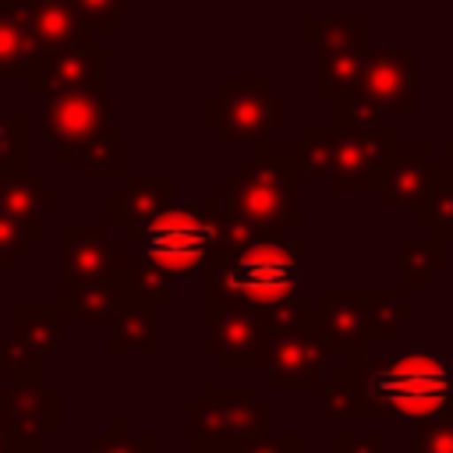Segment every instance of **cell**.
Segmentation results:
<instances>
[{"instance_id":"1","label":"cell","mask_w":453,"mask_h":453,"mask_svg":"<svg viewBox=\"0 0 453 453\" xmlns=\"http://www.w3.org/2000/svg\"><path fill=\"white\" fill-rule=\"evenodd\" d=\"M205 304H230L273 322L276 333L294 329L304 311V244L294 234L216 251L202 273Z\"/></svg>"},{"instance_id":"2","label":"cell","mask_w":453,"mask_h":453,"mask_svg":"<svg viewBox=\"0 0 453 453\" xmlns=\"http://www.w3.org/2000/svg\"><path fill=\"white\" fill-rule=\"evenodd\" d=\"M361 421L435 425L453 421V365L442 354L393 350L350 365Z\"/></svg>"},{"instance_id":"3","label":"cell","mask_w":453,"mask_h":453,"mask_svg":"<svg viewBox=\"0 0 453 453\" xmlns=\"http://www.w3.org/2000/svg\"><path fill=\"white\" fill-rule=\"evenodd\" d=\"M301 180L297 145L273 142L251 149V156L205 195V205L255 237L294 234V226H301Z\"/></svg>"},{"instance_id":"4","label":"cell","mask_w":453,"mask_h":453,"mask_svg":"<svg viewBox=\"0 0 453 453\" xmlns=\"http://www.w3.org/2000/svg\"><path fill=\"white\" fill-rule=\"evenodd\" d=\"M315 333L326 350L361 365L372 340H393L403 326L418 319V308L400 297V290H336L322 287L311 301Z\"/></svg>"},{"instance_id":"5","label":"cell","mask_w":453,"mask_h":453,"mask_svg":"<svg viewBox=\"0 0 453 453\" xmlns=\"http://www.w3.org/2000/svg\"><path fill=\"white\" fill-rule=\"evenodd\" d=\"M414 71L418 53L411 46L400 50H372L365 53L361 78L354 92L333 99V124H382L386 113H414Z\"/></svg>"},{"instance_id":"6","label":"cell","mask_w":453,"mask_h":453,"mask_svg":"<svg viewBox=\"0 0 453 453\" xmlns=\"http://www.w3.org/2000/svg\"><path fill=\"white\" fill-rule=\"evenodd\" d=\"M202 124L219 145H273L269 138L287 127V99L269 81H219L202 103Z\"/></svg>"},{"instance_id":"7","label":"cell","mask_w":453,"mask_h":453,"mask_svg":"<svg viewBox=\"0 0 453 453\" xmlns=\"http://www.w3.org/2000/svg\"><path fill=\"white\" fill-rule=\"evenodd\" d=\"M138 248V258L177 276V273H205L219 248V230L212 212L202 209H170L152 219L145 230L127 237Z\"/></svg>"},{"instance_id":"8","label":"cell","mask_w":453,"mask_h":453,"mask_svg":"<svg viewBox=\"0 0 453 453\" xmlns=\"http://www.w3.org/2000/svg\"><path fill=\"white\" fill-rule=\"evenodd\" d=\"M333 191L375 195L379 177L400 152V131L386 124H333Z\"/></svg>"},{"instance_id":"9","label":"cell","mask_w":453,"mask_h":453,"mask_svg":"<svg viewBox=\"0 0 453 453\" xmlns=\"http://www.w3.org/2000/svg\"><path fill=\"white\" fill-rule=\"evenodd\" d=\"M14 7L25 18V25L32 28V35L39 39V46L46 50V60L81 50V46H92L96 32L124 28L120 4H71V0L42 4V0H32V4H14Z\"/></svg>"},{"instance_id":"10","label":"cell","mask_w":453,"mask_h":453,"mask_svg":"<svg viewBox=\"0 0 453 453\" xmlns=\"http://www.w3.org/2000/svg\"><path fill=\"white\" fill-rule=\"evenodd\" d=\"M110 127V81L78 92H60L42 103V142L53 145L57 156L71 166Z\"/></svg>"},{"instance_id":"11","label":"cell","mask_w":453,"mask_h":453,"mask_svg":"<svg viewBox=\"0 0 453 453\" xmlns=\"http://www.w3.org/2000/svg\"><path fill=\"white\" fill-rule=\"evenodd\" d=\"M188 418L191 435L230 446L251 435H265L273 425V407L248 386H209L198 400L188 403Z\"/></svg>"},{"instance_id":"12","label":"cell","mask_w":453,"mask_h":453,"mask_svg":"<svg viewBox=\"0 0 453 453\" xmlns=\"http://www.w3.org/2000/svg\"><path fill=\"white\" fill-rule=\"evenodd\" d=\"M64 326L67 319L57 304H18L0 340V372H7L11 382H46V357L57 350Z\"/></svg>"},{"instance_id":"13","label":"cell","mask_w":453,"mask_h":453,"mask_svg":"<svg viewBox=\"0 0 453 453\" xmlns=\"http://www.w3.org/2000/svg\"><path fill=\"white\" fill-rule=\"evenodd\" d=\"M60 280L64 283H113L127 273V241L113 237L110 226L60 223Z\"/></svg>"},{"instance_id":"14","label":"cell","mask_w":453,"mask_h":453,"mask_svg":"<svg viewBox=\"0 0 453 453\" xmlns=\"http://www.w3.org/2000/svg\"><path fill=\"white\" fill-rule=\"evenodd\" d=\"M329 368H333V354L319 340L315 311L308 304L304 319L294 329L273 333V340H269V347L262 354V368L258 372H265L269 386H276V389H290V386L311 389V386H322Z\"/></svg>"},{"instance_id":"15","label":"cell","mask_w":453,"mask_h":453,"mask_svg":"<svg viewBox=\"0 0 453 453\" xmlns=\"http://www.w3.org/2000/svg\"><path fill=\"white\" fill-rule=\"evenodd\" d=\"M273 333V322L255 311L205 304V354L216 357L223 372H258Z\"/></svg>"},{"instance_id":"16","label":"cell","mask_w":453,"mask_h":453,"mask_svg":"<svg viewBox=\"0 0 453 453\" xmlns=\"http://www.w3.org/2000/svg\"><path fill=\"white\" fill-rule=\"evenodd\" d=\"M0 421L11 428L18 453L42 449L60 432V389L50 382H4Z\"/></svg>"},{"instance_id":"17","label":"cell","mask_w":453,"mask_h":453,"mask_svg":"<svg viewBox=\"0 0 453 453\" xmlns=\"http://www.w3.org/2000/svg\"><path fill=\"white\" fill-rule=\"evenodd\" d=\"M439 177H442V163H435L428 145H400V152L393 156V163L379 177L375 198L382 202V209L418 212L432 198Z\"/></svg>"},{"instance_id":"18","label":"cell","mask_w":453,"mask_h":453,"mask_svg":"<svg viewBox=\"0 0 453 453\" xmlns=\"http://www.w3.org/2000/svg\"><path fill=\"white\" fill-rule=\"evenodd\" d=\"M173 177L166 173H145L127 177L110 198H106V226H120L124 237H134L152 219L173 209Z\"/></svg>"},{"instance_id":"19","label":"cell","mask_w":453,"mask_h":453,"mask_svg":"<svg viewBox=\"0 0 453 453\" xmlns=\"http://www.w3.org/2000/svg\"><path fill=\"white\" fill-rule=\"evenodd\" d=\"M110 81V53L103 46H81V50H71V53H60V57H50L28 81H25V92L32 99H53L60 92H78V88H88V85H103Z\"/></svg>"},{"instance_id":"20","label":"cell","mask_w":453,"mask_h":453,"mask_svg":"<svg viewBox=\"0 0 453 453\" xmlns=\"http://www.w3.org/2000/svg\"><path fill=\"white\" fill-rule=\"evenodd\" d=\"M301 42L319 57L333 53H365L368 50V18L365 14H304L301 18Z\"/></svg>"},{"instance_id":"21","label":"cell","mask_w":453,"mask_h":453,"mask_svg":"<svg viewBox=\"0 0 453 453\" xmlns=\"http://www.w3.org/2000/svg\"><path fill=\"white\" fill-rule=\"evenodd\" d=\"M42 64H46V50L32 35L18 7L0 0V78L28 81Z\"/></svg>"},{"instance_id":"22","label":"cell","mask_w":453,"mask_h":453,"mask_svg":"<svg viewBox=\"0 0 453 453\" xmlns=\"http://www.w3.org/2000/svg\"><path fill=\"white\" fill-rule=\"evenodd\" d=\"M127 301L124 280L113 283H64L57 290V308L67 322H113L120 304Z\"/></svg>"},{"instance_id":"23","label":"cell","mask_w":453,"mask_h":453,"mask_svg":"<svg viewBox=\"0 0 453 453\" xmlns=\"http://www.w3.org/2000/svg\"><path fill=\"white\" fill-rule=\"evenodd\" d=\"M60 195L50 191L32 173H7L0 177V216H11L25 226H42V212H57Z\"/></svg>"},{"instance_id":"24","label":"cell","mask_w":453,"mask_h":453,"mask_svg":"<svg viewBox=\"0 0 453 453\" xmlns=\"http://www.w3.org/2000/svg\"><path fill=\"white\" fill-rule=\"evenodd\" d=\"M106 350L117 357V354H156L159 350V319H156V308L127 297L120 304V311L113 315L110 322V343Z\"/></svg>"},{"instance_id":"25","label":"cell","mask_w":453,"mask_h":453,"mask_svg":"<svg viewBox=\"0 0 453 453\" xmlns=\"http://www.w3.org/2000/svg\"><path fill=\"white\" fill-rule=\"evenodd\" d=\"M449 244L442 241H400L396 244V287L400 290H428L449 269Z\"/></svg>"},{"instance_id":"26","label":"cell","mask_w":453,"mask_h":453,"mask_svg":"<svg viewBox=\"0 0 453 453\" xmlns=\"http://www.w3.org/2000/svg\"><path fill=\"white\" fill-rule=\"evenodd\" d=\"M414 219H418V226H428L432 230V241L453 244V145L446 149L442 177H439L432 198L414 212Z\"/></svg>"},{"instance_id":"27","label":"cell","mask_w":453,"mask_h":453,"mask_svg":"<svg viewBox=\"0 0 453 453\" xmlns=\"http://www.w3.org/2000/svg\"><path fill=\"white\" fill-rule=\"evenodd\" d=\"M74 177L78 180H117V177H124V131L110 127L92 149H85L81 159L74 163Z\"/></svg>"},{"instance_id":"28","label":"cell","mask_w":453,"mask_h":453,"mask_svg":"<svg viewBox=\"0 0 453 453\" xmlns=\"http://www.w3.org/2000/svg\"><path fill=\"white\" fill-rule=\"evenodd\" d=\"M124 287H127V297L149 304V308H170L173 304V276L142 262L138 255H131L127 262V273H124Z\"/></svg>"},{"instance_id":"29","label":"cell","mask_w":453,"mask_h":453,"mask_svg":"<svg viewBox=\"0 0 453 453\" xmlns=\"http://www.w3.org/2000/svg\"><path fill=\"white\" fill-rule=\"evenodd\" d=\"M368 53V50H365ZM365 53H333V57H319V96L340 99L347 92H354L361 67H365Z\"/></svg>"},{"instance_id":"30","label":"cell","mask_w":453,"mask_h":453,"mask_svg":"<svg viewBox=\"0 0 453 453\" xmlns=\"http://www.w3.org/2000/svg\"><path fill=\"white\" fill-rule=\"evenodd\" d=\"M28 173V113H0V177Z\"/></svg>"},{"instance_id":"31","label":"cell","mask_w":453,"mask_h":453,"mask_svg":"<svg viewBox=\"0 0 453 453\" xmlns=\"http://www.w3.org/2000/svg\"><path fill=\"white\" fill-rule=\"evenodd\" d=\"M78 453H159V439L152 432L138 435V432H127L124 418H110L103 432L92 435V442Z\"/></svg>"},{"instance_id":"32","label":"cell","mask_w":453,"mask_h":453,"mask_svg":"<svg viewBox=\"0 0 453 453\" xmlns=\"http://www.w3.org/2000/svg\"><path fill=\"white\" fill-rule=\"evenodd\" d=\"M333 127H304L297 142V159L301 173L315 180H333Z\"/></svg>"},{"instance_id":"33","label":"cell","mask_w":453,"mask_h":453,"mask_svg":"<svg viewBox=\"0 0 453 453\" xmlns=\"http://www.w3.org/2000/svg\"><path fill=\"white\" fill-rule=\"evenodd\" d=\"M322 418L326 421H361V407H357V386H354V372L336 368L326 393H322Z\"/></svg>"},{"instance_id":"34","label":"cell","mask_w":453,"mask_h":453,"mask_svg":"<svg viewBox=\"0 0 453 453\" xmlns=\"http://www.w3.org/2000/svg\"><path fill=\"white\" fill-rule=\"evenodd\" d=\"M39 241H46V226H25L11 216H0V276H7L18 258H28L32 244Z\"/></svg>"},{"instance_id":"35","label":"cell","mask_w":453,"mask_h":453,"mask_svg":"<svg viewBox=\"0 0 453 453\" xmlns=\"http://www.w3.org/2000/svg\"><path fill=\"white\" fill-rule=\"evenodd\" d=\"M230 449L234 453H311L304 442H301V435H273V432H265V435H251V439H241V442H230Z\"/></svg>"},{"instance_id":"36","label":"cell","mask_w":453,"mask_h":453,"mask_svg":"<svg viewBox=\"0 0 453 453\" xmlns=\"http://www.w3.org/2000/svg\"><path fill=\"white\" fill-rule=\"evenodd\" d=\"M403 453H453V421L414 428V442Z\"/></svg>"},{"instance_id":"37","label":"cell","mask_w":453,"mask_h":453,"mask_svg":"<svg viewBox=\"0 0 453 453\" xmlns=\"http://www.w3.org/2000/svg\"><path fill=\"white\" fill-rule=\"evenodd\" d=\"M333 453H386L382 432H340L333 439Z\"/></svg>"},{"instance_id":"38","label":"cell","mask_w":453,"mask_h":453,"mask_svg":"<svg viewBox=\"0 0 453 453\" xmlns=\"http://www.w3.org/2000/svg\"><path fill=\"white\" fill-rule=\"evenodd\" d=\"M177 453H234V449H230V446H223V442H209V439L191 435V439H188V446H184V449H177Z\"/></svg>"}]
</instances>
